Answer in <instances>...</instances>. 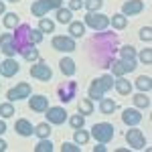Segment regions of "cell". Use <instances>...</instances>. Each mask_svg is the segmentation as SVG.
<instances>
[{
  "label": "cell",
  "mask_w": 152,
  "mask_h": 152,
  "mask_svg": "<svg viewBox=\"0 0 152 152\" xmlns=\"http://www.w3.org/2000/svg\"><path fill=\"white\" fill-rule=\"evenodd\" d=\"M39 31L41 33H55V23L51 18H39Z\"/></svg>",
  "instance_id": "836d02e7"
},
{
  "label": "cell",
  "mask_w": 152,
  "mask_h": 152,
  "mask_svg": "<svg viewBox=\"0 0 152 152\" xmlns=\"http://www.w3.org/2000/svg\"><path fill=\"white\" fill-rule=\"evenodd\" d=\"M110 24H112L116 31H124V28L128 26V16H124L122 12H118V14H114V16L110 18Z\"/></svg>",
  "instance_id": "d4e9b609"
},
{
  "label": "cell",
  "mask_w": 152,
  "mask_h": 152,
  "mask_svg": "<svg viewBox=\"0 0 152 152\" xmlns=\"http://www.w3.org/2000/svg\"><path fill=\"white\" fill-rule=\"evenodd\" d=\"M122 122L126 124V126H138L142 122V114L138 107H126L124 112H122Z\"/></svg>",
  "instance_id": "4fadbf2b"
},
{
  "label": "cell",
  "mask_w": 152,
  "mask_h": 152,
  "mask_svg": "<svg viewBox=\"0 0 152 152\" xmlns=\"http://www.w3.org/2000/svg\"><path fill=\"white\" fill-rule=\"evenodd\" d=\"M51 132H53V130H51V124H49V122H41V124L35 126V136L39 140H41V138H49Z\"/></svg>",
  "instance_id": "4316f807"
},
{
  "label": "cell",
  "mask_w": 152,
  "mask_h": 152,
  "mask_svg": "<svg viewBox=\"0 0 152 152\" xmlns=\"http://www.w3.org/2000/svg\"><path fill=\"white\" fill-rule=\"evenodd\" d=\"M136 55H138V51H136V47H132V45H124V47L120 49V59L126 61V63H130V65H134V67L138 65Z\"/></svg>",
  "instance_id": "e0dca14e"
},
{
  "label": "cell",
  "mask_w": 152,
  "mask_h": 152,
  "mask_svg": "<svg viewBox=\"0 0 152 152\" xmlns=\"http://www.w3.org/2000/svg\"><path fill=\"white\" fill-rule=\"evenodd\" d=\"M114 87V75H102V77H95L94 81L89 83V89H87V97L91 102H99L110 89Z\"/></svg>",
  "instance_id": "6da1fadb"
},
{
  "label": "cell",
  "mask_w": 152,
  "mask_h": 152,
  "mask_svg": "<svg viewBox=\"0 0 152 152\" xmlns=\"http://www.w3.org/2000/svg\"><path fill=\"white\" fill-rule=\"evenodd\" d=\"M126 142L130 144V148H134V150L146 148V136H144L142 130H138L136 126H130V130L126 132Z\"/></svg>",
  "instance_id": "52a82bcc"
},
{
  "label": "cell",
  "mask_w": 152,
  "mask_h": 152,
  "mask_svg": "<svg viewBox=\"0 0 152 152\" xmlns=\"http://www.w3.org/2000/svg\"><path fill=\"white\" fill-rule=\"evenodd\" d=\"M0 51H2V53H4V55H6V57H14V55H16V49H14V45H2V47H0Z\"/></svg>",
  "instance_id": "60d3db41"
},
{
  "label": "cell",
  "mask_w": 152,
  "mask_h": 152,
  "mask_svg": "<svg viewBox=\"0 0 152 152\" xmlns=\"http://www.w3.org/2000/svg\"><path fill=\"white\" fill-rule=\"evenodd\" d=\"M79 144H75V142H63L61 144V152H79Z\"/></svg>",
  "instance_id": "f35d334b"
},
{
  "label": "cell",
  "mask_w": 152,
  "mask_h": 152,
  "mask_svg": "<svg viewBox=\"0 0 152 152\" xmlns=\"http://www.w3.org/2000/svg\"><path fill=\"white\" fill-rule=\"evenodd\" d=\"M71 12H73V10H69V8H63V6H61V8H57V10H55V14H57V23L69 24L71 20H73V18H71V16H73Z\"/></svg>",
  "instance_id": "f546056e"
},
{
  "label": "cell",
  "mask_w": 152,
  "mask_h": 152,
  "mask_svg": "<svg viewBox=\"0 0 152 152\" xmlns=\"http://www.w3.org/2000/svg\"><path fill=\"white\" fill-rule=\"evenodd\" d=\"M85 35V24L81 20H71L69 23V37L71 39H81Z\"/></svg>",
  "instance_id": "603a6c76"
},
{
  "label": "cell",
  "mask_w": 152,
  "mask_h": 152,
  "mask_svg": "<svg viewBox=\"0 0 152 152\" xmlns=\"http://www.w3.org/2000/svg\"><path fill=\"white\" fill-rule=\"evenodd\" d=\"M28 31H31L28 24H18V26L14 28V33H12V45L16 49V53H23L24 49L31 45V41H28Z\"/></svg>",
  "instance_id": "5b68a950"
},
{
  "label": "cell",
  "mask_w": 152,
  "mask_h": 152,
  "mask_svg": "<svg viewBox=\"0 0 152 152\" xmlns=\"http://www.w3.org/2000/svg\"><path fill=\"white\" fill-rule=\"evenodd\" d=\"M144 10V2L142 0H126L122 4V14L124 16H136Z\"/></svg>",
  "instance_id": "5bb4252c"
},
{
  "label": "cell",
  "mask_w": 152,
  "mask_h": 152,
  "mask_svg": "<svg viewBox=\"0 0 152 152\" xmlns=\"http://www.w3.org/2000/svg\"><path fill=\"white\" fill-rule=\"evenodd\" d=\"M136 59L144 63V65H152V49H142L140 53L136 55Z\"/></svg>",
  "instance_id": "8d00e7d4"
},
{
  "label": "cell",
  "mask_w": 152,
  "mask_h": 152,
  "mask_svg": "<svg viewBox=\"0 0 152 152\" xmlns=\"http://www.w3.org/2000/svg\"><path fill=\"white\" fill-rule=\"evenodd\" d=\"M77 110H79V114H83V116H91L94 114V102L89 97H83L81 102L77 104Z\"/></svg>",
  "instance_id": "f1b7e54d"
},
{
  "label": "cell",
  "mask_w": 152,
  "mask_h": 152,
  "mask_svg": "<svg viewBox=\"0 0 152 152\" xmlns=\"http://www.w3.org/2000/svg\"><path fill=\"white\" fill-rule=\"evenodd\" d=\"M43 37H45V33H41L39 28H31V31H28V41H31V45L43 43Z\"/></svg>",
  "instance_id": "74e56055"
},
{
  "label": "cell",
  "mask_w": 152,
  "mask_h": 152,
  "mask_svg": "<svg viewBox=\"0 0 152 152\" xmlns=\"http://www.w3.org/2000/svg\"><path fill=\"white\" fill-rule=\"evenodd\" d=\"M31 75L35 77L37 81H51L53 79V69L45 61H35L31 65Z\"/></svg>",
  "instance_id": "8992f818"
},
{
  "label": "cell",
  "mask_w": 152,
  "mask_h": 152,
  "mask_svg": "<svg viewBox=\"0 0 152 152\" xmlns=\"http://www.w3.org/2000/svg\"><path fill=\"white\" fill-rule=\"evenodd\" d=\"M51 47L55 49V51H61V53H73L77 49V45H75V39L65 37V35H57V37H53Z\"/></svg>",
  "instance_id": "ba28073f"
},
{
  "label": "cell",
  "mask_w": 152,
  "mask_h": 152,
  "mask_svg": "<svg viewBox=\"0 0 152 152\" xmlns=\"http://www.w3.org/2000/svg\"><path fill=\"white\" fill-rule=\"evenodd\" d=\"M4 12H6V6H4V2L0 0V14H4Z\"/></svg>",
  "instance_id": "7dc6e473"
},
{
  "label": "cell",
  "mask_w": 152,
  "mask_h": 152,
  "mask_svg": "<svg viewBox=\"0 0 152 152\" xmlns=\"http://www.w3.org/2000/svg\"><path fill=\"white\" fill-rule=\"evenodd\" d=\"M83 24L102 33V31H105V28L110 26V16L104 14V12H87L85 18H83Z\"/></svg>",
  "instance_id": "3957f363"
},
{
  "label": "cell",
  "mask_w": 152,
  "mask_h": 152,
  "mask_svg": "<svg viewBox=\"0 0 152 152\" xmlns=\"http://www.w3.org/2000/svg\"><path fill=\"white\" fill-rule=\"evenodd\" d=\"M0 53H2V51H0Z\"/></svg>",
  "instance_id": "681fc988"
},
{
  "label": "cell",
  "mask_w": 152,
  "mask_h": 152,
  "mask_svg": "<svg viewBox=\"0 0 152 152\" xmlns=\"http://www.w3.org/2000/svg\"><path fill=\"white\" fill-rule=\"evenodd\" d=\"M69 126L73 130L83 128V126H85V116H83V114H75V116H71L69 118Z\"/></svg>",
  "instance_id": "d590c367"
},
{
  "label": "cell",
  "mask_w": 152,
  "mask_h": 152,
  "mask_svg": "<svg viewBox=\"0 0 152 152\" xmlns=\"http://www.w3.org/2000/svg\"><path fill=\"white\" fill-rule=\"evenodd\" d=\"M45 116H47V122L51 126H61V124H65V120H67V112H65V107L55 105V107H47Z\"/></svg>",
  "instance_id": "30bf717a"
},
{
  "label": "cell",
  "mask_w": 152,
  "mask_h": 152,
  "mask_svg": "<svg viewBox=\"0 0 152 152\" xmlns=\"http://www.w3.org/2000/svg\"><path fill=\"white\" fill-rule=\"evenodd\" d=\"M14 130H16V134L18 136H23V138H28V136H33L35 134V128H33V124L28 122V120H16V124H14Z\"/></svg>",
  "instance_id": "ac0fdd59"
},
{
  "label": "cell",
  "mask_w": 152,
  "mask_h": 152,
  "mask_svg": "<svg viewBox=\"0 0 152 152\" xmlns=\"http://www.w3.org/2000/svg\"><path fill=\"white\" fill-rule=\"evenodd\" d=\"M104 6V0H85L83 2V8L87 12H99Z\"/></svg>",
  "instance_id": "d6a6232c"
},
{
  "label": "cell",
  "mask_w": 152,
  "mask_h": 152,
  "mask_svg": "<svg viewBox=\"0 0 152 152\" xmlns=\"http://www.w3.org/2000/svg\"><path fill=\"white\" fill-rule=\"evenodd\" d=\"M33 94V89H31V85L26 81L18 83L16 87H10L8 91H6V97H8V102H18V99H28V95Z\"/></svg>",
  "instance_id": "9c48e42d"
},
{
  "label": "cell",
  "mask_w": 152,
  "mask_h": 152,
  "mask_svg": "<svg viewBox=\"0 0 152 152\" xmlns=\"http://www.w3.org/2000/svg\"><path fill=\"white\" fill-rule=\"evenodd\" d=\"M136 87H138L140 91H144V94H148L152 89V77L150 75H140V77L136 79Z\"/></svg>",
  "instance_id": "83f0119b"
},
{
  "label": "cell",
  "mask_w": 152,
  "mask_h": 152,
  "mask_svg": "<svg viewBox=\"0 0 152 152\" xmlns=\"http://www.w3.org/2000/svg\"><path fill=\"white\" fill-rule=\"evenodd\" d=\"M134 69H136L134 65H130V63L122 61V59H118V61L112 63V75H114V77H124L126 73H132Z\"/></svg>",
  "instance_id": "2e32d148"
},
{
  "label": "cell",
  "mask_w": 152,
  "mask_h": 152,
  "mask_svg": "<svg viewBox=\"0 0 152 152\" xmlns=\"http://www.w3.org/2000/svg\"><path fill=\"white\" fill-rule=\"evenodd\" d=\"M89 138H91V134H89L87 130H83V128H77L73 132V142L79 144V146H85V144L89 142Z\"/></svg>",
  "instance_id": "484cf974"
},
{
  "label": "cell",
  "mask_w": 152,
  "mask_h": 152,
  "mask_svg": "<svg viewBox=\"0 0 152 152\" xmlns=\"http://www.w3.org/2000/svg\"><path fill=\"white\" fill-rule=\"evenodd\" d=\"M59 69H61V73H63L65 77H73L75 71H77V67H75V61L71 57H63L59 61Z\"/></svg>",
  "instance_id": "d6986e66"
},
{
  "label": "cell",
  "mask_w": 152,
  "mask_h": 152,
  "mask_svg": "<svg viewBox=\"0 0 152 152\" xmlns=\"http://www.w3.org/2000/svg\"><path fill=\"white\" fill-rule=\"evenodd\" d=\"M114 87H116V91L120 95H130L132 94V83L126 79V75H124V77H116V79H114Z\"/></svg>",
  "instance_id": "ffe728a7"
},
{
  "label": "cell",
  "mask_w": 152,
  "mask_h": 152,
  "mask_svg": "<svg viewBox=\"0 0 152 152\" xmlns=\"http://www.w3.org/2000/svg\"><path fill=\"white\" fill-rule=\"evenodd\" d=\"M69 10H81L83 8V0H69Z\"/></svg>",
  "instance_id": "b9f144b4"
},
{
  "label": "cell",
  "mask_w": 152,
  "mask_h": 152,
  "mask_svg": "<svg viewBox=\"0 0 152 152\" xmlns=\"http://www.w3.org/2000/svg\"><path fill=\"white\" fill-rule=\"evenodd\" d=\"M12 43V33H2L0 35V47L2 45H10Z\"/></svg>",
  "instance_id": "7bdbcfd3"
},
{
  "label": "cell",
  "mask_w": 152,
  "mask_h": 152,
  "mask_svg": "<svg viewBox=\"0 0 152 152\" xmlns=\"http://www.w3.org/2000/svg\"><path fill=\"white\" fill-rule=\"evenodd\" d=\"M107 148H105V144H102V142H97V146H94V152H105Z\"/></svg>",
  "instance_id": "ee69618b"
},
{
  "label": "cell",
  "mask_w": 152,
  "mask_h": 152,
  "mask_svg": "<svg viewBox=\"0 0 152 152\" xmlns=\"http://www.w3.org/2000/svg\"><path fill=\"white\" fill-rule=\"evenodd\" d=\"M20 55L24 57V61H28V63H35V61H39V49H35V45H28V47L24 49Z\"/></svg>",
  "instance_id": "4dcf8cb0"
},
{
  "label": "cell",
  "mask_w": 152,
  "mask_h": 152,
  "mask_svg": "<svg viewBox=\"0 0 152 152\" xmlns=\"http://www.w3.org/2000/svg\"><path fill=\"white\" fill-rule=\"evenodd\" d=\"M61 6H63V0H35L31 6V12L37 18H45L49 10H57Z\"/></svg>",
  "instance_id": "7a4b0ae2"
},
{
  "label": "cell",
  "mask_w": 152,
  "mask_h": 152,
  "mask_svg": "<svg viewBox=\"0 0 152 152\" xmlns=\"http://www.w3.org/2000/svg\"><path fill=\"white\" fill-rule=\"evenodd\" d=\"M132 102H134V105L138 110H148L150 107V97H148V94H144V91L132 95Z\"/></svg>",
  "instance_id": "cb8c5ba5"
},
{
  "label": "cell",
  "mask_w": 152,
  "mask_h": 152,
  "mask_svg": "<svg viewBox=\"0 0 152 152\" xmlns=\"http://www.w3.org/2000/svg\"><path fill=\"white\" fill-rule=\"evenodd\" d=\"M28 107L33 110V112H37V114H45L49 107V97L43 94H37V95H28Z\"/></svg>",
  "instance_id": "7c38bea8"
},
{
  "label": "cell",
  "mask_w": 152,
  "mask_h": 152,
  "mask_svg": "<svg viewBox=\"0 0 152 152\" xmlns=\"http://www.w3.org/2000/svg\"><path fill=\"white\" fill-rule=\"evenodd\" d=\"M2 24H4V28H8V31H14V28L20 24V18H18V14H16V12H4Z\"/></svg>",
  "instance_id": "7402d4cb"
},
{
  "label": "cell",
  "mask_w": 152,
  "mask_h": 152,
  "mask_svg": "<svg viewBox=\"0 0 152 152\" xmlns=\"http://www.w3.org/2000/svg\"><path fill=\"white\" fill-rule=\"evenodd\" d=\"M57 95L63 104H69L71 99L77 95V81H65L63 85L57 87Z\"/></svg>",
  "instance_id": "8fae6325"
},
{
  "label": "cell",
  "mask_w": 152,
  "mask_h": 152,
  "mask_svg": "<svg viewBox=\"0 0 152 152\" xmlns=\"http://www.w3.org/2000/svg\"><path fill=\"white\" fill-rule=\"evenodd\" d=\"M35 152H53V142H51V138H41L35 146Z\"/></svg>",
  "instance_id": "1f68e13d"
},
{
  "label": "cell",
  "mask_w": 152,
  "mask_h": 152,
  "mask_svg": "<svg viewBox=\"0 0 152 152\" xmlns=\"http://www.w3.org/2000/svg\"><path fill=\"white\" fill-rule=\"evenodd\" d=\"M4 132H6V122H4V118H2V120H0V136H2Z\"/></svg>",
  "instance_id": "f6af8a7d"
},
{
  "label": "cell",
  "mask_w": 152,
  "mask_h": 152,
  "mask_svg": "<svg viewBox=\"0 0 152 152\" xmlns=\"http://www.w3.org/2000/svg\"><path fill=\"white\" fill-rule=\"evenodd\" d=\"M140 39L144 41V43H150L152 41V26H144L140 31Z\"/></svg>",
  "instance_id": "ab89813d"
},
{
  "label": "cell",
  "mask_w": 152,
  "mask_h": 152,
  "mask_svg": "<svg viewBox=\"0 0 152 152\" xmlns=\"http://www.w3.org/2000/svg\"><path fill=\"white\" fill-rule=\"evenodd\" d=\"M18 71H20V65L14 61V57H6L0 63V73H2L4 77H14Z\"/></svg>",
  "instance_id": "9a60e30c"
},
{
  "label": "cell",
  "mask_w": 152,
  "mask_h": 152,
  "mask_svg": "<svg viewBox=\"0 0 152 152\" xmlns=\"http://www.w3.org/2000/svg\"><path fill=\"white\" fill-rule=\"evenodd\" d=\"M8 2H14V4H16V2H20V0H8Z\"/></svg>",
  "instance_id": "c3c4849f"
},
{
  "label": "cell",
  "mask_w": 152,
  "mask_h": 152,
  "mask_svg": "<svg viewBox=\"0 0 152 152\" xmlns=\"http://www.w3.org/2000/svg\"><path fill=\"white\" fill-rule=\"evenodd\" d=\"M6 148H8V142H6V140H2V138H0V152H4Z\"/></svg>",
  "instance_id": "bcb514c9"
},
{
  "label": "cell",
  "mask_w": 152,
  "mask_h": 152,
  "mask_svg": "<svg viewBox=\"0 0 152 152\" xmlns=\"http://www.w3.org/2000/svg\"><path fill=\"white\" fill-rule=\"evenodd\" d=\"M114 134H116V128H114L112 124H107V122L94 124V128H91V136L95 138V142H102V144H107V142H112Z\"/></svg>",
  "instance_id": "277c9868"
},
{
  "label": "cell",
  "mask_w": 152,
  "mask_h": 152,
  "mask_svg": "<svg viewBox=\"0 0 152 152\" xmlns=\"http://www.w3.org/2000/svg\"><path fill=\"white\" fill-rule=\"evenodd\" d=\"M14 114H16V112H14V105H12V102L0 104V116L4 118V120H6V118H12Z\"/></svg>",
  "instance_id": "e575fe53"
},
{
  "label": "cell",
  "mask_w": 152,
  "mask_h": 152,
  "mask_svg": "<svg viewBox=\"0 0 152 152\" xmlns=\"http://www.w3.org/2000/svg\"><path fill=\"white\" fill-rule=\"evenodd\" d=\"M116 110H118V104L114 99H110V97H102V99H99V112H102L104 116H112Z\"/></svg>",
  "instance_id": "44dd1931"
}]
</instances>
